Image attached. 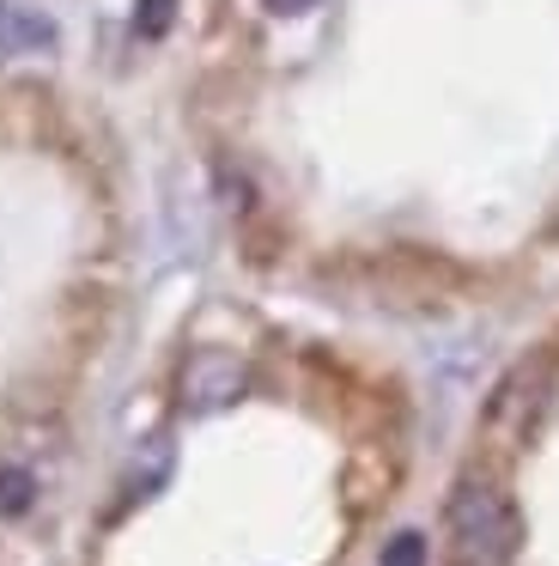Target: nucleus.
Wrapping results in <instances>:
<instances>
[{
	"mask_svg": "<svg viewBox=\"0 0 559 566\" xmlns=\"http://www.w3.org/2000/svg\"><path fill=\"white\" fill-rule=\"evenodd\" d=\"M444 524H450V554H456V566H510L517 560L523 517L493 475H462L456 488H450Z\"/></svg>",
	"mask_w": 559,
	"mask_h": 566,
	"instance_id": "obj_1",
	"label": "nucleus"
},
{
	"mask_svg": "<svg viewBox=\"0 0 559 566\" xmlns=\"http://www.w3.org/2000/svg\"><path fill=\"white\" fill-rule=\"evenodd\" d=\"M547 396H553V359L547 354L517 359V366L498 378L493 402H486V415H481V432L493 444H505V451L529 444V432L541 427V415H547Z\"/></svg>",
	"mask_w": 559,
	"mask_h": 566,
	"instance_id": "obj_2",
	"label": "nucleus"
},
{
	"mask_svg": "<svg viewBox=\"0 0 559 566\" xmlns=\"http://www.w3.org/2000/svg\"><path fill=\"white\" fill-rule=\"evenodd\" d=\"M250 390V366L225 347H201V354L182 359V378H177V396L189 415H213V408H231L238 396Z\"/></svg>",
	"mask_w": 559,
	"mask_h": 566,
	"instance_id": "obj_3",
	"label": "nucleus"
},
{
	"mask_svg": "<svg viewBox=\"0 0 559 566\" xmlns=\"http://www.w3.org/2000/svg\"><path fill=\"white\" fill-rule=\"evenodd\" d=\"M49 43H55V25H49V19L0 7V50H49Z\"/></svg>",
	"mask_w": 559,
	"mask_h": 566,
	"instance_id": "obj_4",
	"label": "nucleus"
},
{
	"mask_svg": "<svg viewBox=\"0 0 559 566\" xmlns=\"http://www.w3.org/2000/svg\"><path fill=\"white\" fill-rule=\"evenodd\" d=\"M36 505V475L24 463H0V517H24Z\"/></svg>",
	"mask_w": 559,
	"mask_h": 566,
	"instance_id": "obj_5",
	"label": "nucleus"
},
{
	"mask_svg": "<svg viewBox=\"0 0 559 566\" xmlns=\"http://www.w3.org/2000/svg\"><path fill=\"white\" fill-rule=\"evenodd\" d=\"M420 560H425V542L420 536H395L383 548V566H420Z\"/></svg>",
	"mask_w": 559,
	"mask_h": 566,
	"instance_id": "obj_6",
	"label": "nucleus"
},
{
	"mask_svg": "<svg viewBox=\"0 0 559 566\" xmlns=\"http://www.w3.org/2000/svg\"><path fill=\"white\" fill-rule=\"evenodd\" d=\"M165 25H170V0H146V7H140V31H146V38H158Z\"/></svg>",
	"mask_w": 559,
	"mask_h": 566,
	"instance_id": "obj_7",
	"label": "nucleus"
},
{
	"mask_svg": "<svg viewBox=\"0 0 559 566\" xmlns=\"http://www.w3.org/2000/svg\"><path fill=\"white\" fill-rule=\"evenodd\" d=\"M262 7H267V13L286 19V13H304V7H316V0H262Z\"/></svg>",
	"mask_w": 559,
	"mask_h": 566,
	"instance_id": "obj_8",
	"label": "nucleus"
}]
</instances>
